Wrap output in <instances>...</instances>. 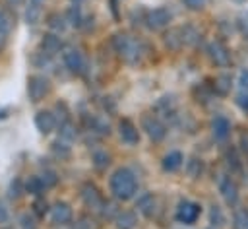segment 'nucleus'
Returning a JSON list of instances; mask_svg holds the SVG:
<instances>
[{"label":"nucleus","instance_id":"1","mask_svg":"<svg viewBox=\"0 0 248 229\" xmlns=\"http://www.w3.org/2000/svg\"><path fill=\"white\" fill-rule=\"evenodd\" d=\"M112 43H114V49L120 54V58L126 60L128 64H138L141 60L143 45L138 39H134V37H130L126 33H118V35H114Z\"/></svg>","mask_w":248,"mask_h":229},{"label":"nucleus","instance_id":"2","mask_svg":"<svg viewBox=\"0 0 248 229\" xmlns=\"http://www.w3.org/2000/svg\"><path fill=\"white\" fill-rule=\"evenodd\" d=\"M138 188V182H136V177L130 169H118L112 173L110 177V192L118 198V200H128L134 196Z\"/></svg>","mask_w":248,"mask_h":229},{"label":"nucleus","instance_id":"3","mask_svg":"<svg viewBox=\"0 0 248 229\" xmlns=\"http://www.w3.org/2000/svg\"><path fill=\"white\" fill-rule=\"evenodd\" d=\"M141 126H143V130L147 132V136H149L153 142H161V140L165 138V134H167L165 124H163L157 116H153V114H143Z\"/></svg>","mask_w":248,"mask_h":229},{"label":"nucleus","instance_id":"4","mask_svg":"<svg viewBox=\"0 0 248 229\" xmlns=\"http://www.w3.org/2000/svg\"><path fill=\"white\" fill-rule=\"evenodd\" d=\"M27 93L31 101H41L48 93V80L45 76H31L27 82Z\"/></svg>","mask_w":248,"mask_h":229},{"label":"nucleus","instance_id":"5","mask_svg":"<svg viewBox=\"0 0 248 229\" xmlns=\"http://www.w3.org/2000/svg\"><path fill=\"white\" fill-rule=\"evenodd\" d=\"M198 215H200V206H198V204L188 202V200L180 202V206H178V210H176V219H178L180 223L190 225V223H194V221L198 219Z\"/></svg>","mask_w":248,"mask_h":229},{"label":"nucleus","instance_id":"6","mask_svg":"<svg viewBox=\"0 0 248 229\" xmlns=\"http://www.w3.org/2000/svg\"><path fill=\"white\" fill-rule=\"evenodd\" d=\"M81 200L85 202L87 208H93V210H99L103 206V198H101L97 186L91 184V182H85L81 186Z\"/></svg>","mask_w":248,"mask_h":229},{"label":"nucleus","instance_id":"7","mask_svg":"<svg viewBox=\"0 0 248 229\" xmlns=\"http://www.w3.org/2000/svg\"><path fill=\"white\" fill-rule=\"evenodd\" d=\"M145 21H147V27H151V29H161V27H165V25L170 21V12H169L167 8H155V10H151V12L147 14Z\"/></svg>","mask_w":248,"mask_h":229},{"label":"nucleus","instance_id":"8","mask_svg":"<svg viewBox=\"0 0 248 229\" xmlns=\"http://www.w3.org/2000/svg\"><path fill=\"white\" fill-rule=\"evenodd\" d=\"M35 126H37V130H39L41 134H48V132L54 130L56 118H54V114H52L50 111H39V113L35 114Z\"/></svg>","mask_w":248,"mask_h":229},{"label":"nucleus","instance_id":"9","mask_svg":"<svg viewBox=\"0 0 248 229\" xmlns=\"http://www.w3.org/2000/svg\"><path fill=\"white\" fill-rule=\"evenodd\" d=\"M50 217L56 225H66L72 219V208L66 202H58L50 208Z\"/></svg>","mask_w":248,"mask_h":229},{"label":"nucleus","instance_id":"10","mask_svg":"<svg viewBox=\"0 0 248 229\" xmlns=\"http://www.w3.org/2000/svg\"><path fill=\"white\" fill-rule=\"evenodd\" d=\"M209 56H211V60H213L217 66H227L229 60H231V54H229L227 47H225L223 43H219V41H213V43L209 45Z\"/></svg>","mask_w":248,"mask_h":229},{"label":"nucleus","instance_id":"11","mask_svg":"<svg viewBox=\"0 0 248 229\" xmlns=\"http://www.w3.org/2000/svg\"><path fill=\"white\" fill-rule=\"evenodd\" d=\"M118 128H120V138H122V142H126V144H130V146H134V144H138V140H140V134H138V128L128 120V118H124V120H120V124H118Z\"/></svg>","mask_w":248,"mask_h":229},{"label":"nucleus","instance_id":"12","mask_svg":"<svg viewBox=\"0 0 248 229\" xmlns=\"http://www.w3.org/2000/svg\"><path fill=\"white\" fill-rule=\"evenodd\" d=\"M64 64L68 66V70L79 74L83 70V56H81V52L76 50V49H68L64 52Z\"/></svg>","mask_w":248,"mask_h":229},{"label":"nucleus","instance_id":"13","mask_svg":"<svg viewBox=\"0 0 248 229\" xmlns=\"http://www.w3.org/2000/svg\"><path fill=\"white\" fill-rule=\"evenodd\" d=\"M163 41H165V45H167L170 50H180V49H182V45H184L180 27H170L169 31H165Z\"/></svg>","mask_w":248,"mask_h":229},{"label":"nucleus","instance_id":"14","mask_svg":"<svg viewBox=\"0 0 248 229\" xmlns=\"http://www.w3.org/2000/svg\"><path fill=\"white\" fill-rule=\"evenodd\" d=\"M41 49H43V54L52 56V54L60 52V49H62V41H60V37L48 33V35L43 37V41H41Z\"/></svg>","mask_w":248,"mask_h":229},{"label":"nucleus","instance_id":"15","mask_svg":"<svg viewBox=\"0 0 248 229\" xmlns=\"http://www.w3.org/2000/svg\"><path fill=\"white\" fill-rule=\"evenodd\" d=\"M221 194H223V198H225V202H227L229 206H234L236 200H238V188H236L234 180L223 179V180H221Z\"/></svg>","mask_w":248,"mask_h":229},{"label":"nucleus","instance_id":"16","mask_svg":"<svg viewBox=\"0 0 248 229\" xmlns=\"http://www.w3.org/2000/svg\"><path fill=\"white\" fill-rule=\"evenodd\" d=\"M138 210H140L145 217L155 215V212H157V198H155L153 194H143V196H140V198H138Z\"/></svg>","mask_w":248,"mask_h":229},{"label":"nucleus","instance_id":"17","mask_svg":"<svg viewBox=\"0 0 248 229\" xmlns=\"http://www.w3.org/2000/svg\"><path fill=\"white\" fill-rule=\"evenodd\" d=\"M114 223L118 229H134L138 225V217L134 212H118V215L114 217Z\"/></svg>","mask_w":248,"mask_h":229},{"label":"nucleus","instance_id":"18","mask_svg":"<svg viewBox=\"0 0 248 229\" xmlns=\"http://www.w3.org/2000/svg\"><path fill=\"white\" fill-rule=\"evenodd\" d=\"M229 132H231L229 120L225 116H215V120H213V136L217 140H225L229 136Z\"/></svg>","mask_w":248,"mask_h":229},{"label":"nucleus","instance_id":"19","mask_svg":"<svg viewBox=\"0 0 248 229\" xmlns=\"http://www.w3.org/2000/svg\"><path fill=\"white\" fill-rule=\"evenodd\" d=\"M182 161H184V157H182L180 151H170V153L165 155V159H163V169H165V171H176V169H180Z\"/></svg>","mask_w":248,"mask_h":229},{"label":"nucleus","instance_id":"20","mask_svg":"<svg viewBox=\"0 0 248 229\" xmlns=\"http://www.w3.org/2000/svg\"><path fill=\"white\" fill-rule=\"evenodd\" d=\"M203 171V161L200 157H190L188 163H186V175L190 179H198Z\"/></svg>","mask_w":248,"mask_h":229},{"label":"nucleus","instance_id":"21","mask_svg":"<svg viewBox=\"0 0 248 229\" xmlns=\"http://www.w3.org/2000/svg\"><path fill=\"white\" fill-rule=\"evenodd\" d=\"M60 140L62 142H68V144L76 140V126L70 120H64L60 124Z\"/></svg>","mask_w":248,"mask_h":229},{"label":"nucleus","instance_id":"22","mask_svg":"<svg viewBox=\"0 0 248 229\" xmlns=\"http://www.w3.org/2000/svg\"><path fill=\"white\" fill-rule=\"evenodd\" d=\"M180 31H182V41H184V45H196V43L200 41V33H198L196 27L186 25V27H180Z\"/></svg>","mask_w":248,"mask_h":229},{"label":"nucleus","instance_id":"23","mask_svg":"<svg viewBox=\"0 0 248 229\" xmlns=\"http://www.w3.org/2000/svg\"><path fill=\"white\" fill-rule=\"evenodd\" d=\"M215 91L219 95H227L231 91V76H227V74L217 76L215 78Z\"/></svg>","mask_w":248,"mask_h":229},{"label":"nucleus","instance_id":"24","mask_svg":"<svg viewBox=\"0 0 248 229\" xmlns=\"http://www.w3.org/2000/svg\"><path fill=\"white\" fill-rule=\"evenodd\" d=\"M43 190H45V184H43V180H41L39 177H29V179H27V182H25V192L39 196Z\"/></svg>","mask_w":248,"mask_h":229},{"label":"nucleus","instance_id":"25","mask_svg":"<svg viewBox=\"0 0 248 229\" xmlns=\"http://www.w3.org/2000/svg\"><path fill=\"white\" fill-rule=\"evenodd\" d=\"M174 107H176V103H174V97H172V95H165V97H161L159 103H157V109L163 111L165 114H172V113H174Z\"/></svg>","mask_w":248,"mask_h":229},{"label":"nucleus","instance_id":"26","mask_svg":"<svg viewBox=\"0 0 248 229\" xmlns=\"http://www.w3.org/2000/svg\"><path fill=\"white\" fill-rule=\"evenodd\" d=\"M99 210H101V217L103 219H114L118 215V212H120L114 202H103V206Z\"/></svg>","mask_w":248,"mask_h":229},{"label":"nucleus","instance_id":"27","mask_svg":"<svg viewBox=\"0 0 248 229\" xmlns=\"http://www.w3.org/2000/svg\"><path fill=\"white\" fill-rule=\"evenodd\" d=\"M46 23H48L50 29H54V31H62V29L66 27V17L54 12V14H50V16L46 17Z\"/></svg>","mask_w":248,"mask_h":229},{"label":"nucleus","instance_id":"28","mask_svg":"<svg viewBox=\"0 0 248 229\" xmlns=\"http://www.w3.org/2000/svg\"><path fill=\"white\" fill-rule=\"evenodd\" d=\"M234 229H248V210L238 208L234 212Z\"/></svg>","mask_w":248,"mask_h":229},{"label":"nucleus","instance_id":"29","mask_svg":"<svg viewBox=\"0 0 248 229\" xmlns=\"http://www.w3.org/2000/svg\"><path fill=\"white\" fill-rule=\"evenodd\" d=\"M39 17H41V6H37V4H31V2H29L27 12H25V21H27L29 25H35V23L39 21Z\"/></svg>","mask_w":248,"mask_h":229},{"label":"nucleus","instance_id":"30","mask_svg":"<svg viewBox=\"0 0 248 229\" xmlns=\"http://www.w3.org/2000/svg\"><path fill=\"white\" fill-rule=\"evenodd\" d=\"M64 17H66V21L72 23L74 27H79V25H81V12H79V6L74 4V6L68 10V14H66Z\"/></svg>","mask_w":248,"mask_h":229},{"label":"nucleus","instance_id":"31","mask_svg":"<svg viewBox=\"0 0 248 229\" xmlns=\"http://www.w3.org/2000/svg\"><path fill=\"white\" fill-rule=\"evenodd\" d=\"M108 163H110V157L107 155V151H95L93 153V165H95V169L105 171L108 167Z\"/></svg>","mask_w":248,"mask_h":229},{"label":"nucleus","instance_id":"32","mask_svg":"<svg viewBox=\"0 0 248 229\" xmlns=\"http://www.w3.org/2000/svg\"><path fill=\"white\" fill-rule=\"evenodd\" d=\"M209 223L213 227H223V223H225V215H223L221 208L215 206V204L211 206V212H209Z\"/></svg>","mask_w":248,"mask_h":229},{"label":"nucleus","instance_id":"33","mask_svg":"<svg viewBox=\"0 0 248 229\" xmlns=\"http://www.w3.org/2000/svg\"><path fill=\"white\" fill-rule=\"evenodd\" d=\"M91 130L93 132H99V134H108L110 132V126H108V122H105V120H101V118H91Z\"/></svg>","mask_w":248,"mask_h":229},{"label":"nucleus","instance_id":"34","mask_svg":"<svg viewBox=\"0 0 248 229\" xmlns=\"http://www.w3.org/2000/svg\"><path fill=\"white\" fill-rule=\"evenodd\" d=\"M72 229H95V221H93L89 215H81V217L74 223Z\"/></svg>","mask_w":248,"mask_h":229},{"label":"nucleus","instance_id":"35","mask_svg":"<svg viewBox=\"0 0 248 229\" xmlns=\"http://www.w3.org/2000/svg\"><path fill=\"white\" fill-rule=\"evenodd\" d=\"M12 29V17H10V14L6 12V10H2L0 8V31H10Z\"/></svg>","mask_w":248,"mask_h":229},{"label":"nucleus","instance_id":"36","mask_svg":"<svg viewBox=\"0 0 248 229\" xmlns=\"http://www.w3.org/2000/svg\"><path fill=\"white\" fill-rule=\"evenodd\" d=\"M39 179L43 180L45 188H46V186H54V184L58 182V177H56V173H54V171H45V173H43V177H39Z\"/></svg>","mask_w":248,"mask_h":229},{"label":"nucleus","instance_id":"37","mask_svg":"<svg viewBox=\"0 0 248 229\" xmlns=\"http://www.w3.org/2000/svg\"><path fill=\"white\" fill-rule=\"evenodd\" d=\"M21 192H23L21 180H19V179H14V180L10 182V192H8V196H10V198H19Z\"/></svg>","mask_w":248,"mask_h":229},{"label":"nucleus","instance_id":"38","mask_svg":"<svg viewBox=\"0 0 248 229\" xmlns=\"http://www.w3.org/2000/svg\"><path fill=\"white\" fill-rule=\"evenodd\" d=\"M52 153L56 155V157H62V159H66L68 155H70V149H68V146H64V144H52Z\"/></svg>","mask_w":248,"mask_h":229},{"label":"nucleus","instance_id":"39","mask_svg":"<svg viewBox=\"0 0 248 229\" xmlns=\"http://www.w3.org/2000/svg\"><path fill=\"white\" fill-rule=\"evenodd\" d=\"M227 159H229V165H232V169H240V161H238V155L234 149L227 151Z\"/></svg>","mask_w":248,"mask_h":229},{"label":"nucleus","instance_id":"40","mask_svg":"<svg viewBox=\"0 0 248 229\" xmlns=\"http://www.w3.org/2000/svg\"><path fill=\"white\" fill-rule=\"evenodd\" d=\"M190 10H200V8H203L205 4H207V0H182Z\"/></svg>","mask_w":248,"mask_h":229},{"label":"nucleus","instance_id":"41","mask_svg":"<svg viewBox=\"0 0 248 229\" xmlns=\"http://www.w3.org/2000/svg\"><path fill=\"white\" fill-rule=\"evenodd\" d=\"M21 227H23V229H37V227H35L33 217H31V215H27V213H25V215H21Z\"/></svg>","mask_w":248,"mask_h":229},{"label":"nucleus","instance_id":"42","mask_svg":"<svg viewBox=\"0 0 248 229\" xmlns=\"http://www.w3.org/2000/svg\"><path fill=\"white\" fill-rule=\"evenodd\" d=\"M33 208H35V212H37L39 215H45V213H46V202H45V200H37V202L33 204Z\"/></svg>","mask_w":248,"mask_h":229},{"label":"nucleus","instance_id":"43","mask_svg":"<svg viewBox=\"0 0 248 229\" xmlns=\"http://www.w3.org/2000/svg\"><path fill=\"white\" fill-rule=\"evenodd\" d=\"M240 85L244 89H248V70H242L240 72Z\"/></svg>","mask_w":248,"mask_h":229},{"label":"nucleus","instance_id":"44","mask_svg":"<svg viewBox=\"0 0 248 229\" xmlns=\"http://www.w3.org/2000/svg\"><path fill=\"white\" fill-rule=\"evenodd\" d=\"M4 221H8V210H6L4 204L0 202V223H4Z\"/></svg>","mask_w":248,"mask_h":229},{"label":"nucleus","instance_id":"45","mask_svg":"<svg viewBox=\"0 0 248 229\" xmlns=\"http://www.w3.org/2000/svg\"><path fill=\"white\" fill-rule=\"evenodd\" d=\"M238 105H240L244 111H248V95H240V97H238Z\"/></svg>","mask_w":248,"mask_h":229},{"label":"nucleus","instance_id":"46","mask_svg":"<svg viewBox=\"0 0 248 229\" xmlns=\"http://www.w3.org/2000/svg\"><path fill=\"white\" fill-rule=\"evenodd\" d=\"M6 39H8V33H6V31H0V49H4Z\"/></svg>","mask_w":248,"mask_h":229},{"label":"nucleus","instance_id":"47","mask_svg":"<svg viewBox=\"0 0 248 229\" xmlns=\"http://www.w3.org/2000/svg\"><path fill=\"white\" fill-rule=\"evenodd\" d=\"M242 149L248 153V136H242Z\"/></svg>","mask_w":248,"mask_h":229},{"label":"nucleus","instance_id":"48","mask_svg":"<svg viewBox=\"0 0 248 229\" xmlns=\"http://www.w3.org/2000/svg\"><path fill=\"white\" fill-rule=\"evenodd\" d=\"M6 2H8L10 6H19V4L23 2V0H6Z\"/></svg>","mask_w":248,"mask_h":229},{"label":"nucleus","instance_id":"49","mask_svg":"<svg viewBox=\"0 0 248 229\" xmlns=\"http://www.w3.org/2000/svg\"><path fill=\"white\" fill-rule=\"evenodd\" d=\"M6 113H8V111H6V109H0V118H6V116H8V114H6Z\"/></svg>","mask_w":248,"mask_h":229},{"label":"nucleus","instance_id":"50","mask_svg":"<svg viewBox=\"0 0 248 229\" xmlns=\"http://www.w3.org/2000/svg\"><path fill=\"white\" fill-rule=\"evenodd\" d=\"M29 2H31V4H37V6H41L45 0H29Z\"/></svg>","mask_w":248,"mask_h":229},{"label":"nucleus","instance_id":"51","mask_svg":"<svg viewBox=\"0 0 248 229\" xmlns=\"http://www.w3.org/2000/svg\"><path fill=\"white\" fill-rule=\"evenodd\" d=\"M72 2H74V4H79V2H81V0H72Z\"/></svg>","mask_w":248,"mask_h":229},{"label":"nucleus","instance_id":"52","mask_svg":"<svg viewBox=\"0 0 248 229\" xmlns=\"http://www.w3.org/2000/svg\"><path fill=\"white\" fill-rule=\"evenodd\" d=\"M8 229H12V227H8Z\"/></svg>","mask_w":248,"mask_h":229}]
</instances>
